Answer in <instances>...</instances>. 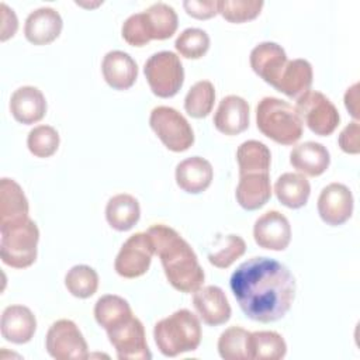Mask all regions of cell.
I'll list each match as a JSON object with an SVG mask.
<instances>
[{
  "instance_id": "6da1fadb",
  "label": "cell",
  "mask_w": 360,
  "mask_h": 360,
  "mask_svg": "<svg viewBox=\"0 0 360 360\" xmlns=\"http://www.w3.org/2000/svg\"><path fill=\"white\" fill-rule=\"evenodd\" d=\"M239 308L252 321L281 319L295 297V278L280 262L256 256L240 263L229 280Z\"/></svg>"
},
{
  "instance_id": "7a4b0ae2",
  "label": "cell",
  "mask_w": 360,
  "mask_h": 360,
  "mask_svg": "<svg viewBox=\"0 0 360 360\" xmlns=\"http://www.w3.org/2000/svg\"><path fill=\"white\" fill-rule=\"evenodd\" d=\"M146 232L153 242L155 253L160 257L170 285L180 292L197 291L202 285L205 274L187 240L165 224H155Z\"/></svg>"
},
{
  "instance_id": "3957f363",
  "label": "cell",
  "mask_w": 360,
  "mask_h": 360,
  "mask_svg": "<svg viewBox=\"0 0 360 360\" xmlns=\"http://www.w3.org/2000/svg\"><path fill=\"white\" fill-rule=\"evenodd\" d=\"M153 338L159 352L166 357L194 352L201 342L200 319L188 309H179L156 322Z\"/></svg>"
},
{
  "instance_id": "277c9868",
  "label": "cell",
  "mask_w": 360,
  "mask_h": 360,
  "mask_svg": "<svg viewBox=\"0 0 360 360\" xmlns=\"http://www.w3.org/2000/svg\"><path fill=\"white\" fill-rule=\"evenodd\" d=\"M259 131L280 145H292L302 135V121L295 108L277 97H263L256 105Z\"/></svg>"
},
{
  "instance_id": "5b68a950",
  "label": "cell",
  "mask_w": 360,
  "mask_h": 360,
  "mask_svg": "<svg viewBox=\"0 0 360 360\" xmlns=\"http://www.w3.org/2000/svg\"><path fill=\"white\" fill-rule=\"evenodd\" d=\"M0 256L4 264L25 269L35 262L39 229L30 217L0 224Z\"/></svg>"
},
{
  "instance_id": "8992f818",
  "label": "cell",
  "mask_w": 360,
  "mask_h": 360,
  "mask_svg": "<svg viewBox=\"0 0 360 360\" xmlns=\"http://www.w3.org/2000/svg\"><path fill=\"white\" fill-rule=\"evenodd\" d=\"M143 73L152 93L162 98L179 93L184 82V69L180 58L170 51H160L145 62Z\"/></svg>"
},
{
  "instance_id": "52a82bcc",
  "label": "cell",
  "mask_w": 360,
  "mask_h": 360,
  "mask_svg": "<svg viewBox=\"0 0 360 360\" xmlns=\"http://www.w3.org/2000/svg\"><path fill=\"white\" fill-rule=\"evenodd\" d=\"M149 125L172 152H184L194 143L191 125L176 108L166 105L155 107L149 117Z\"/></svg>"
},
{
  "instance_id": "ba28073f",
  "label": "cell",
  "mask_w": 360,
  "mask_h": 360,
  "mask_svg": "<svg viewBox=\"0 0 360 360\" xmlns=\"http://www.w3.org/2000/svg\"><path fill=\"white\" fill-rule=\"evenodd\" d=\"M294 108L302 124L321 136L330 135L340 121V115L335 104L325 94L316 90H308L300 96Z\"/></svg>"
},
{
  "instance_id": "9c48e42d",
  "label": "cell",
  "mask_w": 360,
  "mask_h": 360,
  "mask_svg": "<svg viewBox=\"0 0 360 360\" xmlns=\"http://www.w3.org/2000/svg\"><path fill=\"white\" fill-rule=\"evenodd\" d=\"M45 347L56 360H84L89 357L87 343L79 326L70 319H59L51 325Z\"/></svg>"
},
{
  "instance_id": "30bf717a",
  "label": "cell",
  "mask_w": 360,
  "mask_h": 360,
  "mask_svg": "<svg viewBox=\"0 0 360 360\" xmlns=\"http://www.w3.org/2000/svg\"><path fill=\"white\" fill-rule=\"evenodd\" d=\"M155 246L148 232H136L131 235L121 246L114 269L124 278H136L143 276L150 266Z\"/></svg>"
},
{
  "instance_id": "8fae6325",
  "label": "cell",
  "mask_w": 360,
  "mask_h": 360,
  "mask_svg": "<svg viewBox=\"0 0 360 360\" xmlns=\"http://www.w3.org/2000/svg\"><path fill=\"white\" fill-rule=\"evenodd\" d=\"M110 343L120 360H149L152 353L148 347L145 328L136 316H131L120 325L105 330Z\"/></svg>"
},
{
  "instance_id": "7c38bea8",
  "label": "cell",
  "mask_w": 360,
  "mask_h": 360,
  "mask_svg": "<svg viewBox=\"0 0 360 360\" xmlns=\"http://www.w3.org/2000/svg\"><path fill=\"white\" fill-rule=\"evenodd\" d=\"M353 194L349 187L342 183L328 184L318 197L319 217L330 226L345 224L353 214Z\"/></svg>"
},
{
  "instance_id": "4fadbf2b",
  "label": "cell",
  "mask_w": 360,
  "mask_h": 360,
  "mask_svg": "<svg viewBox=\"0 0 360 360\" xmlns=\"http://www.w3.org/2000/svg\"><path fill=\"white\" fill-rule=\"evenodd\" d=\"M255 242L269 250H284L291 240V226L285 215L273 210L260 215L253 225Z\"/></svg>"
},
{
  "instance_id": "5bb4252c",
  "label": "cell",
  "mask_w": 360,
  "mask_h": 360,
  "mask_svg": "<svg viewBox=\"0 0 360 360\" xmlns=\"http://www.w3.org/2000/svg\"><path fill=\"white\" fill-rule=\"evenodd\" d=\"M193 304L204 323L218 326L229 321L232 309L222 288L218 285H205L194 291Z\"/></svg>"
},
{
  "instance_id": "9a60e30c",
  "label": "cell",
  "mask_w": 360,
  "mask_h": 360,
  "mask_svg": "<svg viewBox=\"0 0 360 360\" xmlns=\"http://www.w3.org/2000/svg\"><path fill=\"white\" fill-rule=\"evenodd\" d=\"M285 63V51L276 42H260L250 52V66L253 72L273 87L276 86Z\"/></svg>"
},
{
  "instance_id": "2e32d148",
  "label": "cell",
  "mask_w": 360,
  "mask_h": 360,
  "mask_svg": "<svg viewBox=\"0 0 360 360\" xmlns=\"http://www.w3.org/2000/svg\"><path fill=\"white\" fill-rule=\"evenodd\" d=\"M62 27V17L55 8L39 7L28 14L24 35L34 45H46L59 37Z\"/></svg>"
},
{
  "instance_id": "e0dca14e",
  "label": "cell",
  "mask_w": 360,
  "mask_h": 360,
  "mask_svg": "<svg viewBox=\"0 0 360 360\" xmlns=\"http://www.w3.org/2000/svg\"><path fill=\"white\" fill-rule=\"evenodd\" d=\"M214 127L225 135H238L249 127V104L245 98L229 94L219 101L214 114Z\"/></svg>"
},
{
  "instance_id": "ac0fdd59",
  "label": "cell",
  "mask_w": 360,
  "mask_h": 360,
  "mask_svg": "<svg viewBox=\"0 0 360 360\" xmlns=\"http://www.w3.org/2000/svg\"><path fill=\"white\" fill-rule=\"evenodd\" d=\"M1 336L15 345L27 343L37 330V319L32 311L24 305H10L1 314Z\"/></svg>"
},
{
  "instance_id": "d6986e66",
  "label": "cell",
  "mask_w": 360,
  "mask_h": 360,
  "mask_svg": "<svg viewBox=\"0 0 360 360\" xmlns=\"http://www.w3.org/2000/svg\"><path fill=\"white\" fill-rule=\"evenodd\" d=\"M101 72L107 84L115 90L132 87L138 77V65L124 51H110L104 55Z\"/></svg>"
},
{
  "instance_id": "ffe728a7",
  "label": "cell",
  "mask_w": 360,
  "mask_h": 360,
  "mask_svg": "<svg viewBox=\"0 0 360 360\" xmlns=\"http://www.w3.org/2000/svg\"><path fill=\"white\" fill-rule=\"evenodd\" d=\"M176 183L177 186L190 194H200L205 191L214 176L211 163L201 156H191L181 160L176 166Z\"/></svg>"
},
{
  "instance_id": "44dd1931",
  "label": "cell",
  "mask_w": 360,
  "mask_h": 360,
  "mask_svg": "<svg viewBox=\"0 0 360 360\" xmlns=\"http://www.w3.org/2000/svg\"><path fill=\"white\" fill-rule=\"evenodd\" d=\"M10 111L15 121L30 125L44 118L46 100L42 91L34 86L18 87L10 98Z\"/></svg>"
},
{
  "instance_id": "7402d4cb",
  "label": "cell",
  "mask_w": 360,
  "mask_h": 360,
  "mask_svg": "<svg viewBox=\"0 0 360 360\" xmlns=\"http://www.w3.org/2000/svg\"><path fill=\"white\" fill-rule=\"evenodd\" d=\"M235 197L238 204L248 211L262 208L271 197L269 173H248L239 176Z\"/></svg>"
},
{
  "instance_id": "603a6c76",
  "label": "cell",
  "mask_w": 360,
  "mask_h": 360,
  "mask_svg": "<svg viewBox=\"0 0 360 360\" xmlns=\"http://www.w3.org/2000/svg\"><path fill=\"white\" fill-rule=\"evenodd\" d=\"M290 163L300 173L316 177L325 173L329 167L330 155L322 143L308 141L292 148L290 153Z\"/></svg>"
},
{
  "instance_id": "cb8c5ba5",
  "label": "cell",
  "mask_w": 360,
  "mask_h": 360,
  "mask_svg": "<svg viewBox=\"0 0 360 360\" xmlns=\"http://www.w3.org/2000/svg\"><path fill=\"white\" fill-rule=\"evenodd\" d=\"M312 66L307 59L287 60L274 89L290 98H298L312 84Z\"/></svg>"
},
{
  "instance_id": "d4e9b609",
  "label": "cell",
  "mask_w": 360,
  "mask_h": 360,
  "mask_svg": "<svg viewBox=\"0 0 360 360\" xmlns=\"http://www.w3.org/2000/svg\"><path fill=\"white\" fill-rule=\"evenodd\" d=\"M141 217L138 200L127 193L111 197L105 205V219L108 225L120 232L129 231Z\"/></svg>"
},
{
  "instance_id": "484cf974",
  "label": "cell",
  "mask_w": 360,
  "mask_h": 360,
  "mask_svg": "<svg viewBox=\"0 0 360 360\" xmlns=\"http://www.w3.org/2000/svg\"><path fill=\"white\" fill-rule=\"evenodd\" d=\"M28 211V200L21 186L13 179L3 177L0 180V224L27 218Z\"/></svg>"
},
{
  "instance_id": "4316f807",
  "label": "cell",
  "mask_w": 360,
  "mask_h": 360,
  "mask_svg": "<svg viewBox=\"0 0 360 360\" xmlns=\"http://www.w3.org/2000/svg\"><path fill=\"white\" fill-rule=\"evenodd\" d=\"M274 193L283 205L297 210L308 202L311 186L304 174L288 172L276 180Z\"/></svg>"
},
{
  "instance_id": "83f0119b",
  "label": "cell",
  "mask_w": 360,
  "mask_h": 360,
  "mask_svg": "<svg viewBox=\"0 0 360 360\" xmlns=\"http://www.w3.org/2000/svg\"><path fill=\"white\" fill-rule=\"evenodd\" d=\"M239 176L248 173H269L271 163L270 149L259 141L250 139L239 145L236 150Z\"/></svg>"
},
{
  "instance_id": "f1b7e54d",
  "label": "cell",
  "mask_w": 360,
  "mask_h": 360,
  "mask_svg": "<svg viewBox=\"0 0 360 360\" xmlns=\"http://www.w3.org/2000/svg\"><path fill=\"white\" fill-rule=\"evenodd\" d=\"M132 316V309L127 300L120 295L107 294L97 300L94 305L96 322L105 330L120 325Z\"/></svg>"
},
{
  "instance_id": "f546056e",
  "label": "cell",
  "mask_w": 360,
  "mask_h": 360,
  "mask_svg": "<svg viewBox=\"0 0 360 360\" xmlns=\"http://www.w3.org/2000/svg\"><path fill=\"white\" fill-rule=\"evenodd\" d=\"M146 24L152 39H167L170 38L179 25V18L174 8L166 3H153L143 10Z\"/></svg>"
},
{
  "instance_id": "4dcf8cb0",
  "label": "cell",
  "mask_w": 360,
  "mask_h": 360,
  "mask_svg": "<svg viewBox=\"0 0 360 360\" xmlns=\"http://www.w3.org/2000/svg\"><path fill=\"white\" fill-rule=\"evenodd\" d=\"M250 360H278L287 353L283 336L274 330H257L249 338Z\"/></svg>"
},
{
  "instance_id": "1f68e13d",
  "label": "cell",
  "mask_w": 360,
  "mask_h": 360,
  "mask_svg": "<svg viewBox=\"0 0 360 360\" xmlns=\"http://www.w3.org/2000/svg\"><path fill=\"white\" fill-rule=\"evenodd\" d=\"M245 252L246 243L239 235H218L208 252V262L218 269H228Z\"/></svg>"
},
{
  "instance_id": "d6a6232c",
  "label": "cell",
  "mask_w": 360,
  "mask_h": 360,
  "mask_svg": "<svg viewBox=\"0 0 360 360\" xmlns=\"http://www.w3.org/2000/svg\"><path fill=\"white\" fill-rule=\"evenodd\" d=\"M250 332L240 326H231L225 329L218 339V353L225 360H248Z\"/></svg>"
},
{
  "instance_id": "836d02e7",
  "label": "cell",
  "mask_w": 360,
  "mask_h": 360,
  "mask_svg": "<svg viewBox=\"0 0 360 360\" xmlns=\"http://www.w3.org/2000/svg\"><path fill=\"white\" fill-rule=\"evenodd\" d=\"M215 101V89L214 84L208 80H200L194 83L186 94L184 110L193 118L207 117Z\"/></svg>"
},
{
  "instance_id": "e575fe53",
  "label": "cell",
  "mask_w": 360,
  "mask_h": 360,
  "mask_svg": "<svg viewBox=\"0 0 360 360\" xmlns=\"http://www.w3.org/2000/svg\"><path fill=\"white\" fill-rule=\"evenodd\" d=\"M68 291L77 298H89L98 288V274L87 264H76L65 276Z\"/></svg>"
},
{
  "instance_id": "d590c367",
  "label": "cell",
  "mask_w": 360,
  "mask_h": 360,
  "mask_svg": "<svg viewBox=\"0 0 360 360\" xmlns=\"http://www.w3.org/2000/svg\"><path fill=\"white\" fill-rule=\"evenodd\" d=\"M174 48L187 59H200L210 48V37L201 28H186L176 38Z\"/></svg>"
},
{
  "instance_id": "8d00e7d4",
  "label": "cell",
  "mask_w": 360,
  "mask_h": 360,
  "mask_svg": "<svg viewBox=\"0 0 360 360\" xmlns=\"http://www.w3.org/2000/svg\"><path fill=\"white\" fill-rule=\"evenodd\" d=\"M27 146L37 158H49L59 148V134L51 125H38L28 132Z\"/></svg>"
},
{
  "instance_id": "74e56055",
  "label": "cell",
  "mask_w": 360,
  "mask_h": 360,
  "mask_svg": "<svg viewBox=\"0 0 360 360\" xmlns=\"http://www.w3.org/2000/svg\"><path fill=\"white\" fill-rule=\"evenodd\" d=\"M264 3L259 0H218V13L229 22H245L256 18Z\"/></svg>"
},
{
  "instance_id": "f35d334b",
  "label": "cell",
  "mask_w": 360,
  "mask_h": 360,
  "mask_svg": "<svg viewBox=\"0 0 360 360\" xmlns=\"http://www.w3.org/2000/svg\"><path fill=\"white\" fill-rule=\"evenodd\" d=\"M121 35L124 41L132 46H143L152 39L143 11L131 14L124 21L121 28Z\"/></svg>"
},
{
  "instance_id": "ab89813d",
  "label": "cell",
  "mask_w": 360,
  "mask_h": 360,
  "mask_svg": "<svg viewBox=\"0 0 360 360\" xmlns=\"http://www.w3.org/2000/svg\"><path fill=\"white\" fill-rule=\"evenodd\" d=\"M183 7L188 15L197 20H208L218 14V0H186Z\"/></svg>"
},
{
  "instance_id": "60d3db41",
  "label": "cell",
  "mask_w": 360,
  "mask_h": 360,
  "mask_svg": "<svg viewBox=\"0 0 360 360\" xmlns=\"http://www.w3.org/2000/svg\"><path fill=\"white\" fill-rule=\"evenodd\" d=\"M360 125L357 121L350 122L343 128V131L339 134V146L343 152L350 155H357L360 152Z\"/></svg>"
},
{
  "instance_id": "b9f144b4",
  "label": "cell",
  "mask_w": 360,
  "mask_h": 360,
  "mask_svg": "<svg viewBox=\"0 0 360 360\" xmlns=\"http://www.w3.org/2000/svg\"><path fill=\"white\" fill-rule=\"evenodd\" d=\"M1 8V35L0 39L6 41L7 38L13 37L18 28V21H17V15L14 13L13 8H10L6 3L0 4Z\"/></svg>"
},
{
  "instance_id": "7bdbcfd3",
  "label": "cell",
  "mask_w": 360,
  "mask_h": 360,
  "mask_svg": "<svg viewBox=\"0 0 360 360\" xmlns=\"http://www.w3.org/2000/svg\"><path fill=\"white\" fill-rule=\"evenodd\" d=\"M359 83H354L352 87H349L345 93V105L349 110L350 115L357 121L359 118Z\"/></svg>"
}]
</instances>
